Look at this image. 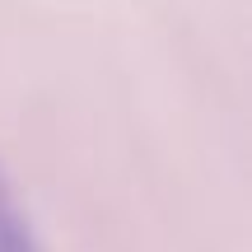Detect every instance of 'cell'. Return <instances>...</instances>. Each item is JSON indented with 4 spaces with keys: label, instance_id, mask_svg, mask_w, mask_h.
I'll return each instance as SVG.
<instances>
[{
    "label": "cell",
    "instance_id": "obj_1",
    "mask_svg": "<svg viewBox=\"0 0 252 252\" xmlns=\"http://www.w3.org/2000/svg\"><path fill=\"white\" fill-rule=\"evenodd\" d=\"M0 252H47V243L33 229V215L24 210L5 168H0Z\"/></svg>",
    "mask_w": 252,
    "mask_h": 252
}]
</instances>
